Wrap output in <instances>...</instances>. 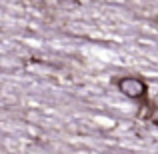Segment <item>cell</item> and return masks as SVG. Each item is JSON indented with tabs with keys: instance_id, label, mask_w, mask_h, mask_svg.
I'll list each match as a JSON object with an SVG mask.
<instances>
[{
	"instance_id": "obj_1",
	"label": "cell",
	"mask_w": 158,
	"mask_h": 154,
	"mask_svg": "<svg viewBox=\"0 0 158 154\" xmlns=\"http://www.w3.org/2000/svg\"><path fill=\"white\" fill-rule=\"evenodd\" d=\"M118 88L122 90V94H126L128 98H142L146 94V84H144L140 78L128 76L118 80Z\"/></svg>"
}]
</instances>
